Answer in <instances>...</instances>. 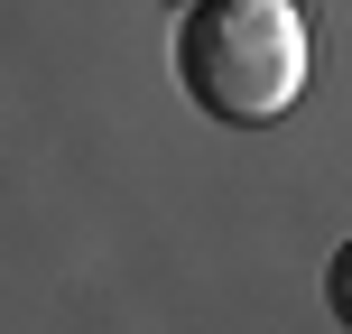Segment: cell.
Segmentation results:
<instances>
[{
	"label": "cell",
	"mask_w": 352,
	"mask_h": 334,
	"mask_svg": "<svg viewBox=\"0 0 352 334\" xmlns=\"http://www.w3.org/2000/svg\"><path fill=\"white\" fill-rule=\"evenodd\" d=\"M306 65H316V37L297 0H186L176 19V84L195 112L232 130L278 121L306 93Z\"/></svg>",
	"instance_id": "1"
},
{
	"label": "cell",
	"mask_w": 352,
	"mask_h": 334,
	"mask_svg": "<svg viewBox=\"0 0 352 334\" xmlns=\"http://www.w3.org/2000/svg\"><path fill=\"white\" fill-rule=\"evenodd\" d=\"M324 306H334V316L352 325V232L334 242V260H324Z\"/></svg>",
	"instance_id": "2"
},
{
	"label": "cell",
	"mask_w": 352,
	"mask_h": 334,
	"mask_svg": "<svg viewBox=\"0 0 352 334\" xmlns=\"http://www.w3.org/2000/svg\"><path fill=\"white\" fill-rule=\"evenodd\" d=\"M167 10H186V0H167Z\"/></svg>",
	"instance_id": "3"
}]
</instances>
